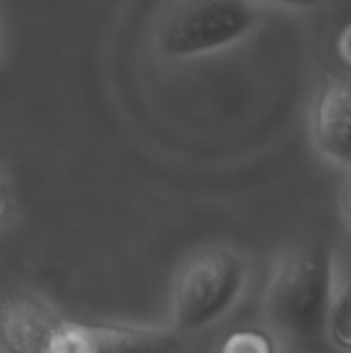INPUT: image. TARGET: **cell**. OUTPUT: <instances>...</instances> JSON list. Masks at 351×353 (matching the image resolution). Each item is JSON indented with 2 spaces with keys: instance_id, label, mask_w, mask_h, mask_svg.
Instances as JSON below:
<instances>
[{
  "instance_id": "1",
  "label": "cell",
  "mask_w": 351,
  "mask_h": 353,
  "mask_svg": "<svg viewBox=\"0 0 351 353\" xmlns=\"http://www.w3.org/2000/svg\"><path fill=\"white\" fill-rule=\"evenodd\" d=\"M333 306V254L327 244H310L285 254L267 290L271 323L302 345L327 333Z\"/></svg>"
},
{
  "instance_id": "2",
  "label": "cell",
  "mask_w": 351,
  "mask_h": 353,
  "mask_svg": "<svg viewBox=\"0 0 351 353\" xmlns=\"http://www.w3.org/2000/svg\"><path fill=\"white\" fill-rule=\"evenodd\" d=\"M257 21L248 0H184L159 25L157 48L172 58L207 54L238 41Z\"/></svg>"
},
{
  "instance_id": "3",
  "label": "cell",
  "mask_w": 351,
  "mask_h": 353,
  "mask_svg": "<svg viewBox=\"0 0 351 353\" xmlns=\"http://www.w3.org/2000/svg\"><path fill=\"white\" fill-rule=\"evenodd\" d=\"M246 279L242 259L230 250L197 254L180 271L174 288V314L182 331H197L217 321L238 300Z\"/></svg>"
},
{
  "instance_id": "4",
  "label": "cell",
  "mask_w": 351,
  "mask_h": 353,
  "mask_svg": "<svg viewBox=\"0 0 351 353\" xmlns=\"http://www.w3.org/2000/svg\"><path fill=\"white\" fill-rule=\"evenodd\" d=\"M46 353H178V341L163 331L85 325L62 319Z\"/></svg>"
},
{
  "instance_id": "5",
  "label": "cell",
  "mask_w": 351,
  "mask_h": 353,
  "mask_svg": "<svg viewBox=\"0 0 351 353\" xmlns=\"http://www.w3.org/2000/svg\"><path fill=\"white\" fill-rule=\"evenodd\" d=\"M312 137L319 151L341 165H351V81L327 79L312 105Z\"/></svg>"
},
{
  "instance_id": "6",
  "label": "cell",
  "mask_w": 351,
  "mask_h": 353,
  "mask_svg": "<svg viewBox=\"0 0 351 353\" xmlns=\"http://www.w3.org/2000/svg\"><path fill=\"white\" fill-rule=\"evenodd\" d=\"M60 321L33 296H4L0 300V345L6 353H46Z\"/></svg>"
},
{
  "instance_id": "7",
  "label": "cell",
  "mask_w": 351,
  "mask_h": 353,
  "mask_svg": "<svg viewBox=\"0 0 351 353\" xmlns=\"http://www.w3.org/2000/svg\"><path fill=\"white\" fill-rule=\"evenodd\" d=\"M327 335L335 347L351 353V283L333 300L329 321H327Z\"/></svg>"
},
{
  "instance_id": "8",
  "label": "cell",
  "mask_w": 351,
  "mask_h": 353,
  "mask_svg": "<svg viewBox=\"0 0 351 353\" xmlns=\"http://www.w3.org/2000/svg\"><path fill=\"white\" fill-rule=\"evenodd\" d=\"M219 353H277V345L267 331L246 327L232 331L223 339Z\"/></svg>"
},
{
  "instance_id": "9",
  "label": "cell",
  "mask_w": 351,
  "mask_h": 353,
  "mask_svg": "<svg viewBox=\"0 0 351 353\" xmlns=\"http://www.w3.org/2000/svg\"><path fill=\"white\" fill-rule=\"evenodd\" d=\"M337 54L341 62L351 68V23H348L337 35Z\"/></svg>"
},
{
  "instance_id": "10",
  "label": "cell",
  "mask_w": 351,
  "mask_h": 353,
  "mask_svg": "<svg viewBox=\"0 0 351 353\" xmlns=\"http://www.w3.org/2000/svg\"><path fill=\"white\" fill-rule=\"evenodd\" d=\"M343 213H345V217H348V221H350L351 225V180L348 182L345 192H343Z\"/></svg>"
},
{
  "instance_id": "11",
  "label": "cell",
  "mask_w": 351,
  "mask_h": 353,
  "mask_svg": "<svg viewBox=\"0 0 351 353\" xmlns=\"http://www.w3.org/2000/svg\"><path fill=\"white\" fill-rule=\"evenodd\" d=\"M281 4H290V6H314V4H321L323 0H277Z\"/></svg>"
}]
</instances>
